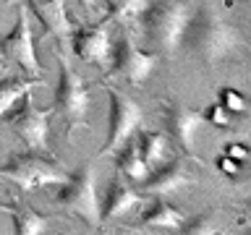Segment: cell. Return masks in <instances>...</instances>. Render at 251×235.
Segmentation results:
<instances>
[{
    "instance_id": "6da1fadb",
    "label": "cell",
    "mask_w": 251,
    "mask_h": 235,
    "mask_svg": "<svg viewBox=\"0 0 251 235\" xmlns=\"http://www.w3.org/2000/svg\"><path fill=\"white\" fill-rule=\"evenodd\" d=\"M180 47H186L196 60L207 68H215L225 60L246 55V39L243 31L217 13V8L201 5L194 16H188Z\"/></svg>"
},
{
    "instance_id": "7a4b0ae2",
    "label": "cell",
    "mask_w": 251,
    "mask_h": 235,
    "mask_svg": "<svg viewBox=\"0 0 251 235\" xmlns=\"http://www.w3.org/2000/svg\"><path fill=\"white\" fill-rule=\"evenodd\" d=\"M58 52V86H55L52 99V118L60 120V128L71 136L78 128H89V107H92V86L84 81L68 63L66 52Z\"/></svg>"
},
{
    "instance_id": "3957f363",
    "label": "cell",
    "mask_w": 251,
    "mask_h": 235,
    "mask_svg": "<svg viewBox=\"0 0 251 235\" xmlns=\"http://www.w3.org/2000/svg\"><path fill=\"white\" fill-rule=\"evenodd\" d=\"M188 16L191 13H188L186 0H160L144 8L139 21L154 55H173L178 50Z\"/></svg>"
},
{
    "instance_id": "277c9868",
    "label": "cell",
    "mask_w": 251,
    "mask_h": 235,
    "mask_svg": "<svg viewBox=\"0 0 251 235\" xmlns=\"http://www.w3.org/2000/svg\"><path fill=\"white\" fill-rule=\"evenodd\" d=\"M71 172H66L60 164H55L47 152H26V154H13L5 164H0V178L13 183L19 191H39L47 186H60L66 183Z\"/></svg>"
},
{
    "instance_id": "5b68a950",
    "label": "cell",
    "mask_w": 251,
    "mask_h": 235,
    "mask_svg": "<svg viewBox=\"0 0 251 235\" xmlns=\"http://www.w3.org/2000/svg\"><path fill=\"white\" fill-rule=\"evenodd\" d=\"M8 128L21 141L29 152H47L50 149V120L52 110H39L31 99V92H26L16 105L3 115Z\"/></svg>"
},
{
    "instance_id": "8992f818",
    "label": "cell",
    "mask_w": 251,
    "mask_h": 235,
    "mask_svg": "<svg viewBox=\"0 0 251 235\" xmlns=\"http://www.w3.org/2000/svg\"><path fill=\"white\" fill-rule=\"evenodd\" d=\"M55 201L63 204L84 225L100 227L102 214H100V193H97V178H94V164H84L76 172H71L66 183H60V191L55 193Z\"/></svg>"
},
{
    "instance_id": "52a82bcc",
    "label": "cell",
    "mask_w": 251,
    "mask_h": 235,
    "mask_svg": "<svg viewBox=\"0 0 251 235\" xmlns=\"http://www.w3.org/2000/svg\"><path fill=\"white\" fill-rule=\"evenodd\" d=\"M105 92L110 97V125H107V139H105V144H102L100 154H113L115 149L141 125L144 110H141V105L136 99H131L128 94H123L121 89H115V86L107 84Z\"/></svg>"
},
{
    "instance_id": "ba28073f",
    "label": "cell",
    "mask_w": 251,
    "mask_h": 235,
    "mask_svg": "<svg viewBox=\"0 0 251 235\" xmlns=\"http://www.w3.org/2000/svg\"><path fill=\"white\" fill-rule=\"evenodd\" d=\"M0 58L19 66L31 78H39V73H42L34 50V34H31V24H29V8L24 5L19 8V19H16L13 29L0 39Z\"/></svg>"
},
{
    "instance_id": "9c48e42d",
    "label": "cell",
    "mask_w": 251,
    "mask_h": 235,
    "mask_svg": "<svg viewBox=\"0 0 251 235\" xmlns=\"http://www.w3.org/2000/svg\"><path fill=\"white\" fill-rule=\"evenodd\" d=\"M157 66V55L133 42V37H121L113 42V60L107 66V76H118L131 86H141Z\"/></svg>"
},
{
    "instance_id": "30bf717a",
    "label": "cell",
    "mask_w": 251,
    "mask_h": 235,
    "mask_svg": "<svg viewBox=\"0 0 251 235\" xmlns=\"http://www.w3.org/2000/svg\"><path fill=\"white\" fill-rule=\"evenodd\" d=\"M191 162H199V160H196V157H188V160L173 157V160H168L157 170L149 172V178L141 183V188L149 193H157V196H170V193L183 191V188L194 186L196 178H199Z\"/></svg>"
},
{
    "instance_id": "8fae6325",
    "label": "cell",
    "mask_w": 251,
    "mask_h": 235,
    "mask_svg": "<svg viewBox=\"0 0 251 235\" xmlns=\"http://www.w3.org/2000/svg\"><path fill=\"white\" fill-rule=\"evenodd\" d=\"M162 123L168 128L170 139L183 149L188 157H194V141H196V131L201 128L204 118L199 110L186 107L178 99H165L162 102Z\"/></svg>"
},
{
    "instance_id": "7c38bea8",
    "label": "cell",
    "mask_w": 251,
    "mask_h": 235,
    "mask_svg": "<svg viewBox=\"0 0 251 235\" xmlns=\"http://www.w3.org/2000/svg\"><path fill=\"white\" fill-rule=\"evenodd\" d=\"M71 47H74V55L78 60L89 63V66L105 68L113 60V37L105 26L100 24H92V26H78L71 34Z\"/></svg>"
},
{
    "instance_id": "4fadbf2b",
    "label": "cell",
    "mask_w": 251,
    "mask_h": 235,
    "mask_svg": "<svg viewBox=\"0 0 251 235\" xmlns=\"http://www.w3.org/2000/svg\"><path fill=\"white\" fill-rule=\"evenodd\" d=\"M26 3L29 11L42 24L45 34L55 42V50H66L71 34H74V24H71L66 0H26Z\"/></svg>"
},
{
    "instance_id": "5bb4252c",
    "label": "cell",
    "mask_w": 251,
    "mask_h": 235,
    "mask_svg": "<svg viewBox=\"0 0 251 235\" xmlns=\"http://www.w3.org/2000/svg\"><path fill=\"white\" fill-rule=\"evenodd\" d=\"M144 204H147V199L131 183H126L121 175L113 180V186H110V191L105 196V204H100V214L105 222H115V219H126V217L139 214Z\"/></svg>"
},
{
    "instance_id": "9a60e30c",
    "label": "cell",
    "mask_w": 251,
    "mask_h": 235,
    "mask_svg": "<svg viewBox=\"0 0 251 235\" xmlns=\"http://www.w3.org/2000/svg\"><path fill=\"white\" fill-rule=\"evenodd\" d=\"M186 214L178 207H173L168 199H154L152 204H144L139 212V225L144 230H157V233H180L186 225Z\"/></svg>"
},
{
    "instance_id": "2e32d148",
    "label": "cell",
    "mask_w": 251,
    "mask_h": 235,
    "mask_svg": "<svg viewBox=\"0 0 251 235\" xmlns=\"http://www.w3.org/2000/svg\"><path fill=\"white\" fill-rule=\"evenodd\" d=\"M113 154H115V167L126 180L141 186L149 178V167H147L144 157H141V152H139V144H136V133H131Z\"/></svg>"
},
{
    "instance_id": "e0dca14e",
    "label": "cell",
    "mask_w": 251,
    "mask_h": 235,
    "mask_svg": "<svg viewBox=\"0 0 251 235\" xmlns=\"http://www.w3.org/2000/svg\"><path fill=\"white\" fill-rule=\"evenodd\" d=\"M133 133H136L139 152H141V157H144L149 172L157 170L160 164H165L168 160L176 157V152H173V146H170L168 133H160V131H139V128L133 131Z\"/></svg>"
},
{
    "instance_id": "ac0fdd59",
    "label": "cell",
    "mask_w": 251,
    "mask_h": 235,
    "mask_svg": "<svg viewBox=\"0 0 251 235\" xmlns=\"http://www.w3.org/2000/svg\"><path fill=\"white\" fill-rule=\"evenodd\" d=\"M0 209L11 212V217H13V233L16 235H42V233L50 230L47 217H42L39 212H34L29 204H24V201L0 204Z\"/></svg>"
},
{
    "instance_id": "d6986e66",
    "label": "cell",
    "mask_w": 251,
    "mask_h": 235,
    "mask_svg": "<svg viewBox=\"0 0 251 235\" xmlns=\"http://www.w3.org/2000/svg\"><path fill=\"white\" fill-rule=\"evenodd\" d=\"M45 81L42 78H19V76H8V78H0V120L3 115L11 110L16 102H19L26 92H31L34 86H42Z\"/></svg>"
},
{
    "instance_id": "ffe728a7",
    "label": "cell",
    "mask_w": 251,
    "mask_h": 235,
    "mask_svg": "<svg viewBox=\"0 0 251 235\" xmlns=\"http://www.w3.org/2000/svg\"><path fill=\"white\" fill-rule=\"evenodd\" d=\"M144 8H147V0H105V16L123 24L139 21Z\"/></svg>"
},
{
    "instance_id": "44dd1931",
    "label": "cell",
    "mask_w": 251,
    "mask_h": 235,
    "mask_svg": "<svg viewBox=\"0 0 251 235\" xmlns=\"http://www.w3.org/2000/svg\"><path fill=\"white\" fill-rule=\"evenodd\" d=\"M217 102H220V105H223L233 118H235V115H246V110H249L243 92L233 89V86H223V89L217 92Z\"/></svg>"
},
{
    "instance_id": "7402d4cb",
    "label": "cell",
    "mask_w": 251,
    "mask_h": 235,
    "mask_svg": "<svg viewBox=\"0 0 251 235\" xmlns=\"http://www.w3.org/2000/svg\"><path fill=\"white\" fill-rule=\"evenodd\" d=\"M201 118H204V123L215 125V128H230V125H233V115L227 113V110L220 105V102L209 105V107L201 113Z\"/></svg>"
},
{
    "instance_id": "603a6c76",
    "label": "cell",
    "mask_w": 251,
    "mask_h": 235,
    "mask_svg": "<svg viewBox=\"0 0 251 235\" xmlns=\"http://www.w3.org/2000/svg\"><path fill=\"white\" fill-rule=\"evenodd\" d=\"M243 164H246V162H238L235 157L225 154V152L215 160V167H217L220 172H223L225 178H238V175H241V170H243Z\"/></svg>"
},
{
    "instance_id": "cb8c5ba5",
    "label": "cell",
    "mask_w": 251,
    "mask_h": 235,
    "mask_svg": "<svg viewBox=\"0 0 251 235\" xmlns=\"http://www.w3.org/2000/svg\"><path fill=\"white\" fill-rule=\"evenodd\" d=\"M223 152L230 154V157H235L238 162H246V160H249V146L243 144V141H230V144L223 146Z\"/></svg>"
},
{
    "instance_id": "d4e9b609",
    "label": "cell",
    "mask_w": 251,
    "mask_h": 235,
    "mask_svg": "<svg viewBox=\"0 0 251 235\" xmlns=\"http://www.w3.org/2000/svg\"><path fill=\"white\" fill-rule=\"evenodd\" d=\"M92 19H102L105 16V0H76Z\"/></svg>"
},
{
    "instance_id": "484cf974",
    "label": "cell",
    "mask_w": 251,
    "mask_h": 235,
    "mask_svg": "<svg viewBox=\"0 0 251 235\" xmlns=\"http://www.w3.org/2000/svg\"><path fill=\"white\" fill-rule=\"evenodd\" d=\"M3 70H5V63H0V76H3Z\"/></svg>"
},
{
    "instance_id": "4316f807",
    "label": "cell",
    "mask_w": 251,
    "mask_h": 235,
    "mask_svg": "<svg viewBox=\"0 0 251 235\" xmlns=\"http://www.w3.org/2000/svg\"><path fill=\"white\" fill-rule=\"evenodd\" d=\"M8 3H11V5H13V3H21V0H8Z\"/></svg>"
}]
</instances>
